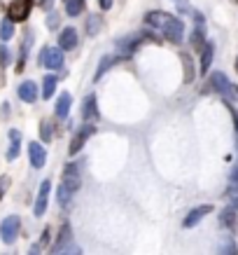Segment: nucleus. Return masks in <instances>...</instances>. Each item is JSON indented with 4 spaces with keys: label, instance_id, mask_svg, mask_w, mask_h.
Returning a JSON list of instances; mask_svg holds the SVG:
<instances>
[{
    "label": "nucleus",
    "instance_id": "1",
    "mask_svg": "<svg viewBox=\"0 0 238 255\" xmlns=\"http://www.w3.org/2000/svg\"><path fill=\"white\" fill-rule=\"evenodd\" d=\"M145 23L154 31H159L166 40L180 45L184 38V23L177 19V16L168 14V12H150L145 16Z\"/></svg>",
    "mask_w": 238,
    "mask_h": 255
},
{
    "label": "nucleus",
    "instance_id": "2",
    "mask_svg": "<svg viewBox=\"0 0 238 255\" xmlns=\"http://www.w3.org/2000/svg\"><path fill=\"white\" fill-rule=\"evenodd\" d=\"M210 87L215 89L220 96H222L227 103H231V106H238V87L231 85L229 78L224 75L222 70H217V73H213V78H210Z\"/></svg>",
    "mask_w": 238,
    "mask_h": 255
},
{
    "label": "nucleus",
    "instance_id": "3",
    "mask_svg": "<svg viewBox=\"0 0 238 255\" xmlns=\"http://www.w3.org/2000/svg\"><path fill=\"white\" fill-rule=\"evenodd\" d=\"M63 49L61 47H42L40 52V66H45L49 70H61L63 68Z\"/></svg>",
    "mask_w": 238,
    "mask_h": 255
},
{
    "label": "nucleus",
    "instance_id": "4",
    "mask_svg": "<svg viewBox=\"0 0 238 255\" xmlns=\"http://www.w3.org/2000/svg\"><path fill=\"white\" fill-rule=\"evenodd\" d=\"M31 9H33V0H12L7 7V19L12 23L26 21L31 16Z\"/></svg>",
    "mask_w": 238,
    "mask_h": 255
},
{
    "label": "nucleus",
    "instance_id": "5",
    "mask_svg": "<svg viewBox=\"0 0 238 255\" xmlns=\"http://www.w3.org/2000/svg\"><path fill=\"white\" fill-rule=\"evenodd\" d=\"M19 230H21V218L19 216H7L0 225V239L5 244H14L16 237H19Z\"/></svg>",
    "mask_w": 238,
    "mask_h": 255
},
{
    "label": "nucleus",
    "instance_id": "6",
    "mask_svg": "<svg viewBox=\"0 0 238 255\" xmlns=\"http://www.w3.org/2000/svg\"><path fill=\"white\" fill-rule=\"evenodd\" d=\"M63 185L70 187L73 192L79 190V185H82V164L79 162L66 166V171H63Z\"/></svg>",
    "mask_w": 238,
    "mask_h": 255
},
{
    "label": "nucleus",
    "instance_id": "7",
    "mask_svg": "<svg viewBox=\"0 0 238 255\" xmlns=\"http://www.w3.org/2000/svg\"><path fill=\"white\" fill-rule=\"evenodd\" d=\"M49 192H52V180L47 178V180H42V185H40V190H38V199H35V209H33L35 218L45 216L47 204H49Z\"/></svg>",
    "mask_w": 238,
    "mask_h": 255
},
{
    "label": "nucleus",
    "instance_id": "8",
    "mask_svg": "<svg viewBox=\"0 0 238 255\" xmlns=\"http://www.w3.org/2000/svg\"><path fill=\"white\" fill-rule=\"evenodd\" d=\"M213 213V206L210 204H203V206H196V209H192L187 216H184L182 220V227H187V230H192V227H196V225L203 220L206 216H210Z\"/></svg>",
    "mask_w": 238,
    "mask_h": 255
},
{
    "label": "nucleus",
    "instance_id": "9",
    "mask_svg": "<svg viewBox=\"0 0 238 255\" xmlns=\"http://www.w3.org/2000/svg\"><path fill=\"white\" fill-rule=\"evenodd\" d=\"M93 131H96V129H93L91 124H84V127H82V129L73 136V140H70V147H68L70 155H77V152L84 147L86 140H89V136H93Z\"/></svg>",
    "mask_w": 238,
    "mask_h": 255
},
{
    "label": "nucleus",
    "instance_id": "10",
    "mask_svg": "<svg viewBox=\"0 0 238 255\" xmlns=\"http://www.w3.org/2000/svg\"><path fill=\"white\" fill-rule=\"evenodd\" d=\"M70 241H73V230H70V225H63L61 232H59V237L54 241V246L49 248V255H61L68 246H73Z\"/></svg>",
    "mask_w": 238,
    "mask_h": 255
},
{
    "label": "nucleus",
    "instance_id": "11",
    "mask_svg": "<svg viewBox=\"0 0 238 255\" xmlns=\"http://www.w3.org/2000/svg\"><path fill=\"white\" fill-rule=\"evenodd\" d=\"M145 42V38L143 35H129V38H122V40H117V49H119V56H131L136 49H138L140 45Z\"/></svg>",
    "mask_w": 238,
    "mask_h": 255
},
{
    "label": "nucleus",
    "instance_id": "12",
    "mask_svg": "<svg viewBox=\"0 0 238 255\" xmlns=\"http://www.w3.org/2000/svg\"><path fill=\"white\" fill-rule=\"evenodd\" d=\"M28 159H31L33 169H42L47 162V150L42 147V143H31L28 145Z\"/></svg>",
    "mask_w": 238,
    "mask_h": 255
},
{
    "label": "nucleus",
    "instance_id": "13",
    "mask_svg": "<svg viewBox=\"0 0 238 255\" xmlns=\"http://www.w3.org/2000/svg\"><path fill=\"white\" fill-rule=\"evenodd\" d=\"M16 94H19V99L23 103H35L38 101V85L33 80H23L19 85V89H16Z\"/></svg>",
    "mask_w": 238,
    "mask_h": 255
},
{
    "label": "nucleus",
    "instance_id": "14",
    "mask_svg": "<svg viewBox=\"0 0 238 255\" xmlns=\"http://www.w3.org/2000/svg\"><path fill=\"white\" fill-rule=\"evenodd\" d=\"M77 42H79V35H77L75 28H63L61 35H59V47H61L63 52H70V49H75Z\"/></svg>",
    "mask_w": 238,
    "mask_h": 255
},
{
    "label": "nucleus",
    "instance_id": "15",
    "mask_svg": "<svg viewBox=\"0 0 238 255\" xmlns=\"http://www.w3.org/2000/svg\"><path fill=\"white\" fill-rule=\"evenodd\" d=\"M98 103H96V94H89L84 99V103H82V117H84L86 122L89 120H98Z\"/></svg>",
    "mask_w": 238,
    "mask_h": 255
},
{
    "label": "nucleus",
    "instance_id": "16",
    "mask_svg": "<svg viewBox=\"0 0 238 255\" xmlns=\"http://www.w3.org/2000/svg\"><path fill=\"white\" fill-rule=\"evenodd\" d=\"M220 223L227 227V230H236L238 227V209H234V206H227V209L220 211Z\"/></svg>",
    "mask_w": 238,
    "mask_h": 255
},
{
    "label": "nucleus",
    "instance_id": "17",
    "mask_svg": "<svg viewBox=\"0 0 238 255\" xmlns=\"http://www.w3.org/2000/svg\"><path fill=\"white\" fill-rule=\"evenodd\" d=\"M213 59H215V45H213V42H206L203 49H201V75H206L208 73Z\"/></svg>",
    "mask_w": 238,
    "mask_h": 255
},
{
    "label": "nucleus",
    "instance_id": "18",
    "mask_svg": "<svg viewBox=\"0 0 238 255\" xmlns=\"http://www.w3.org/2000/svg\"><path fill=\"white\" fill-rule=\"evenodd\" d=\"M70 106H73V96H70L68 92H63L61 96H59V101H56V117H59V120H66V117L70 115Z\"/></svg>",
    "mask_w": 238,
    "mask_h": 255
},
{
    "label": "nucleus",
    "instance_id": "19",
    "mask_svg": "<svg viewBox=\"0 0 238 255\" xmlns=\"http://www.w3.org/2000/svg\"><path fill=\"white\" fill-rule=\"evenodd\" d=\"M122 59H124V56H115V54L103 56V59H100V63H98V68H96V75H93V80H100L110 68H112V66H115V63L122 61Z\"/></svg>",
    "mask_w": 238,
    "mask_h": 255
},
{
    "label": "nucleus",
    "instance_id": "20",
    "mask_svg": "<svg viewBox=\"0 0 238 255\" xmlns=\"http://www.w3.org/2000/svg\"><path fill=\"white\" fill-rule=\"evenodd\" d=\"M9 150H7V159L12 162V159H16L19 157V152H21V133L16 131V129H12L9 131Z\"/></svg>",
    "mask_w": 238,
    "mask_h": 255
},
{
    "label": "nucleus",
    "instance_id": "21",
    "mask_svg": "<svg viewBox=\"0 0 238 255\" xmlns=\"http://www.w3.org/2000/svg\"><path fill=\"white\" fill-rule=\"evenodd\" d=\"M31 42H33V31L26 33V40L21 42V54H19V63H16V70L21 73L23 66H26V59H28V49H31Z\"/></svg>",
    "mask_w": 238,
    "mask_h": 255
},
{
    "label": "nucleus",
    "instance_id": "22",
    "mask_svg": "<svg viewBox=\"0 0 238 255\" xmlns=\"http://www.w3.org/2000/svg\"><path fill=\"white\" fill-rule=\"evenodd\" d=\"M206 42H208L206 40V28H203V23H196V28H194V33H192V45L201 52Z\"/></svg>",
    "mask_w": 238,
    "mask_h": 255
},
{
    "label": "nucleus",
    "instance_id": "23",
    "mask_svg": "<svg viewBox=\"0 0 238 255\" xmlns=\"http://www.w3.org/2000/svg\"><path fill=\"white\" fill-rule=\"evenodd\" d=\"M182 66H184V85H189L194 82V75H196V70H194V63H192V56L182 52Z\"/></svg>",
    "mask_w": 238,
    "mask_h": 255
},
{
    "label": "nucleus",
    "instance_id": "24",
    "mask_svg": "<svg viewBox=\"0 0 238 255\" xmlns=\"http://www.w3.org/2000/svg\"><path fill=\"white\" fill-rule=\"evenodd\" d=\"M86 7V0H66V12L68 16H79Z\"/></svg>",
    "mask_w": 238,
    "mask_h": 255
},
{
    "label": "nucleus",
    "instance_id": "25",
    "mask_svg": "<svg viewBox=\"0 0 238 255\" xmlns=\"http://www.w3.org/2000/svg\"><path fill=\"white\" fill-rule=\"evenodd\" d=\"M14 38V23L9 21V19H2L0 21V40L2 42H7V40Z\"/></svg>",
    "mask_w": 238,
    "mask_h": 255
},
{
    "label": "nucleus",
    "instance_id": "26",
    "mask_svg": "<svg viewBox=\"0 0 238 255\" xmlns=\"http://www.w3.org/2000/svg\"><path fill=\"white\" fill-rule=\"evenodd\" d=\"M40 138H42V143H49L54 138V124L49 120H42V124H40Z\"/></svg>",
    "mask_w": 238,
    "mask_h": 255
},
{
    "label": "nucleus",
    "instance_id": "27",
    "mask_svg": "<svg viewBox=\"0 0 238 255\" xmlns=\"http://www.w3.org/2000/svg\"><path fill=\"white\" fill-rule=\"evenodd\" d=\"M56 92V78L54 75H47L42 80V99H52V94Z\"/></svg>",
    "mask_w": 238,
    "mask_h": 255
},
{
    "label": "nucleus",
    "instance_id": "28",
    "mask_svg": "<svg viewBox=\"0 0 238 255\" xmlns=\"http://www.w3.org/2000/svg\"><path fill=\"white\" fill-rule=\"evenodd\" d=\"M100 26H103V19H100L98 14H89V19H86V33H89V35H96V33L100 31Z\"/></svg>",
    "mask_w": 238,
    "mask_h": 255
},
{
    "label": "nucleus",
    "instance_id": "29",
    "mask_svg": "<svg viewBox=\"0 0 238 255\" xmlns=\"http://www.w3.org/2000/svg\"><path fill=\"white\" fill-rule=\"evenodd\" d=\"M70 197H73V190H70V187H66V185H59V190H56V199H59V204H61V206H68Z\"/></svg>",
    "mask_w": 238,
    "mask_h": 255
},
{
    "label": "nucleus",
    "instance_id": "30",
    "mask_svg": "<svg viewBox=\"0 0 238 255\" xmlns=\"http://www.w3.org/2000/svg\"><path fill=\"white\" fill-rule=\"evenodd\" d=\"M224 197H227V206H234V209H238V185H236V183H231Z\"/></svg>",
    "mask_w": 238,
    "mask_h": 255
},
{
    "label": "nucleus",
    "instance_id": "31",
    "mask_svg": "<svg viewBox=\"0 0 238 255\" xmlns=\"http://www.w3.org/2000/svg\"><path fill=\"white\" fill-rule=\"evenodd\" d=\"M220 255H238V246H236V241H222L220 244Z\"/></svg>",
    "mask_w": 238,
    "mask_h": 255
},
{
    "label": "nucleus",
    "instance_id": "32",
    "mask_svg": "<svg viewBox=\"0 0 238 255\" xmlns=\"http://www.w3.org/2000/svg\"><path fill=\"white\" fill-rule=\"evenodd\" d=\"M9 61H12V52L5 45H0V68H7Z\"/></svg>",
    "mask_w": 238,
    "mask_h": 255
},
{
    "label": "nucleus",
    "instance_id": "33",
    "mask_svg": "<svg viewBox=\"0 0 238 255\" xmlns=\"http://www.w3.org/2000/svg\"><path fill=\"white\" fill-rule=\"evenodd\" d=\"M9 183H12V180H9V176H0V199L5 197V192H7Z\"/></svg>",
    "mask_w": 238,
    "mask_h": 255
},
{
    "label": "nucleus",
    "instance_id": "34",
    "mask_svg": "<svg viewBox=\"0 0 238 255\" xmlns=\"http://www.w3.org/2000/svg\"><path fill=\"white\" fill-rule=\"evenodd\" d=\"M59 19H61V16L56 14V12H49V16H47V26H49V28H59Z\"/></svg>",
    "mask_w": 238,
    "mask_h": 255
},
{
    "label": "nucleus",
    "instance_id": "35",
    "mask_svg": "<svg viewBox=\"0 0 238 255\" xmlns=\"http://www.w3.org/2000/svg\"><path fill=\"white\" fill-rule=\"evenodd\" d=\"M231 117H234V127H236V143H238V108L236 106H229Z\"/></svg>",
    "mask_w": 238,
    "mask_h": 255
},
{
    "label": "nucleus",
    "instance_id": "36",
    "mask_svg": "<svg viewBox=\"0 0 238 255\" xmlns=\"http://www.w3.org/2000/svg\"><path fill=\"white\" fill-rule=\"evenodd\" d=\"M61 255H82V248L79 246H75V244H73V246H68L66 248V251H63Z\"/></svg>",
    "mask_w": 238,
    "mask_h": 255
},
{
    "label": "nucleus",
    "instance_id": "37",
    "mask_svg": "<svg viewBox=\"0 0 238 255\" xmlns=\"http://www.w3.org/2000/svg\"><path fill=\"white\" fill-rule=\"evenodd\" d=\"M33 2H35V5H40L42 9H49L52 5H54V0H33Z\"/></svg>",
    "mask_w": 238,
    "mask_h": 255
},
{
    "label": "nucleus",
    "instance_id": "38",
    "mask_svg": "<svg viewBox=\"0 0 238 255\" xmlns=\"http://www.w3.org/2000/svg\"><path fill=\"white\" fill-rule=\"evenodd\" d=\"M229 178H231V183H236V185H238V162L234 164V169H231Z\"/></svg>",
    "mask_w": 238,
    "mask_h": 255
},
{
    "label": "nucleus",
    "instance_id": "39",
    "mask_svg": "<svg viewBox=\"0 0 238 255\" xmlns=\"http://www.w3.org/2000/svg\"><path fill=\"white\" fill-rule=\"evenodd\" d=\"M0 110H2V113H0V117L5 120V117L9 115V106H7V103H2V106H0Z\"/></svg>",
    "mask_w": 238,
    "mask_h": 255
},
{
    "label": "nucleus",
    "instance_id": "40",
    "mask_svg": "<svg viewBox=\"0 0 238 255\" xmlns=\"http://www.w3.org/2000/svg\"><path fill=\"white\" fill-rule=\"evenodd\" d=\"M98 2H100V7H103V9H110V7H112V0H98Z\"/></svg>",
    "mask_w": 238,
    "mask_h": 255
},
{
    "label": "nucleus",
    "instance_id": "41",
    "mask_svg": "<svg viewBox=\"0 0 238 255\" xmlns=\"http://www.w3.org/2000/svg\"><path fill=\"white\" fill-rule=\"evenodd\" d=\"M28 255H40V244H35V246H31V251H28Z\"/></svg>",
    "mask_w": 238,
    "mask_h": 255
},
{
    "label": "nucleus",
    "instance_id": "42",
    "mask_svg": "<svg viewBox=\"0 0 238 255\" xmlns=\"http://www.w3.org/2000/svg\"><path fill=\"white\" fill-rule=\"evenodd\" d=\"M236 73H238V56H236Z\"/></svg>",
    "mask_w": 238,
    "mask_h": 255
},
{
    "label": "nucleus",
    "instance_id": "43",
    "mask_svg": "<svg viewBox=\"0 0 238 255\" xmlns=\"http://www.w3.org/2000/svg\"><path fill=\"white\" fill-rule=\"evenodd\" d=\"M231 2H238V0H231Z\"/></svg>",
    "mask_w": 238,
    "mask_h": 255
}]
</instances>
